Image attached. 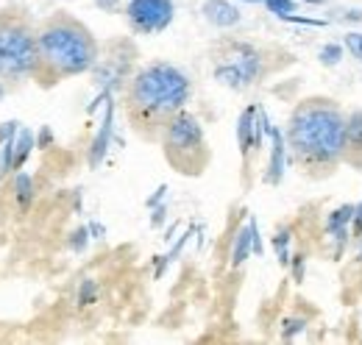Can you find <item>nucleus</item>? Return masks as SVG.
Instances as JSON below:
<instances>
[{
    "instance_id": "f257e3e1",
    "label": "nucleus",
    "mask_w": 362,
    "mask_h": 345,
    "mask_svg": "<svg viewBox=\"0 0 362 345\" xmlns=\"http://www.w3.org/2000/svg\"><path fill=\"white\" fill-rule=\"evenodd\" d=\"M346 117L349 112L326 95L301 98L284 129L287 156L310 181H323L346 165Z\"/></svg>"
},
{
    "instance_id": "f03ea898",
    "label": "nucleus",
    "mask_w": 362,
    "mask_h": 345,
    "mask_svg": "<svg viewBox=\"0 0 362 345\" xmlns=\"http://www.w3.org/2000/svg\"><path fill=\"white\" fill-rule=\"evenodd\" d=\"M192 98V81L179 64L153 59L139 64L123 86V112L139 139H162L170 120L187 109Z\"/></svg>"
},
{
    "instance_id": "7ed1b4c3",
    "label": "nucleus",
    "mask_w": 362,
    "mask_h": 345,
    "mask_svg": "<svg viewBox=\"0 0 362 345\" xmlns=\"http://www.w3.org/2000/svg\"><path fill=\"white\" fill-rule=\"evenodd\" d=\"M37 47H40V62L34 81L45 89L90 73L100 59V45L90 31V25L70 11H53L40 23Z\"/></svg>"
},
{
    "instance_id": "20e7f679",
    "label": "nucleus",
    "mask_w": 362,
    "mask_h": 345,
    "mask_svg": "<svg viewBox=\"0 0 362 345\" xmlns=\"http://www.w3.org/2000/svg\"><path fill=\"white\" fill-rule=\"evenodd\" d=\"M37 23L25 6L0 8V84L20 86L34 81L40 47H37Z\"/></svg>"
},
{
    "instance_id": "39448f33",
    "label": "nucleus",
    "mask_w": 362,
    "mask_h": 345,
    "mask_svg": "<svg viewBox=\"0 0 362 345\" xmlns=\"http://www.w3.org/2000/svg\"><path fill=\"white\" fill-rule=\"evenodd\" d=\"M273 73V59L265 47L245 40H221L212 45V76L231 92H245L262 84Z\"/></svg>"
},
{
    "instance_id": "423d86ee",
    "label": "nucleus",
    "mask_w": 362,
    "mask_h": 345,
    "mask_svg": "<svg viewBox=\"0 0 362 345\" xmlns=\"http://www.w3.org/2000/svg\"><path fill=\"white\" fill-rule=\"evenodd\" d=\"M159 148H162V156L170 165V170L187 175V178L204 175L212 162V148L206 142V131L189 109L179 112L170 120V126L165 129L162 139H159Z\"/></svg>"
},
{
    "instance_id": "0eeeda50",
    "label": "nucleus",
    "mask_w": 362,
    "mask_h": 345,
    "mask_svg": "<svg viewBox=\"0 0 362 345\" xmlns=\"http://www.w3.org/2000/svg\"><path fill=\"white\" fill-rule=\"evenodd\" d=\"M123 14L136 37H153L173 23L176 6L173 0H129L123 6Z\"/></svg>"
},
{
    "instance_id": "6e6552de",
    "label": "nucleus",
    "mask_w": 362,
    "mask_h": 345,
    "mask_svg": "<svg viewBox=\"0 0 362 345\" xmlns=\"http://www.w3.org/2000/svg\"><path fill=\"white\" fill-rule=\"evenodd\" d=\"M346 165L362 172V109L349 112L346 117Z\"/></svg>"
},
{
    "instance_id": "1a4fd4ad",
    "label": "nucleus",
    "mask_w": 362,
    "mask_h": 345,
    "mask_svg": "<svg viewBox=\"0 0 362 345\" xmlns=\"http://www.w3.org/2000/svg\"><path fill=\"white\" fill-rule=\"evenodd\" d=\"M201 14L215 28H234L240 23V8L231 6L228 0H206L201 6Z\"/></svg>"
},
{
    "instance_id": "9d476101",
    "label": "nucleus",
    "mask_w": 362,
    "mask_h": 345,
    "mask_svg": "<svg viewBox=\"0 0 362 345\" xmlns=\"http://www.w3.org/2000/svg\"><path fill=\"white\" fill-rule=\"evenodd\" d=\"M354 223V206H337L329 220H326V231L343 245L346 242V237H349V226Z\"/></svg>"
},
{
    "instance_id": "9b49d317",
    "label": "nucleus",
    "mask_w": 362,
    "mask_h": 345,
    "mask_svg": "<svg viewBox=\"0 0 362 345\" xmlns=\"http://www.w3.org/2000/svg\"><path fill=\"white\" fill-rule=\"evenodd\" d=\"M254 240H257V226H254V223H248V226L237 234V240H234V251H231V264H234V267H240V264L245 262V257L251 254Z\"/></svg>"
},
{
    "instance_id": "f8f14e48",
    "label": "nucleus",
    "mask_w": 362,
    "mask_h": 345,
    "mask_svg": "<svg viewBox=\"0 0 362 345\" xmlns=\"http://www.w3.org/2000/svg\"><path fill=\"white\" fill-rule=\"evenodd\" d=\"M284 153H287V142H284L281 131H273V162H271V175H268V181H271V184H279V178H281V162H284Z\"/></svg>"
},
{
    "instance_id": "ddd939ff",
    "label": "nucleus",
    "mask_w": 362,
    "mask_h": 345,
    "mask_svg": "<svg viewBox=\"0 0 362 345\" xmlns=\"http://www.w3.org/2000/svg\"><path fill=\"white\" fill-rule=\"evenodd\" d=\"M343 50H346V45H323L320 47V64H326V67H337L340 62H343Z\"/></svg>"
},
{
    "instance_id": "4468645a",
    "label": "nucleus",
    "mask_w": 362,
    "mask_h": 345,
    "mask_svg": "<svg viewBox=\"0 0 362 345\" xmlns=\"http://www.w3.org/2000/svg\"><path fill=\"white\" fill-rule=\"evenodd\" d=\"M343 45H346V50L362 64V31H349L346 40H343Z\"/></svg>"
},
{
    "instance_id": "2eb2a0df",
    "label": "nucleus",
    "mask_w": 362,
    "mask_h": 345,
    "mask_svg": "<svg viewBox=\"0 0 362 345\" xmlns=\"http://www.w3.org/2000/svg\"><path fill=\"white\" fill-rule=\"evenodd\" d=\"M265 6L279 17H287V14L296 11V0H265Z\"/></svg>"
},
{
    "instance_id": "dca6fc26",
    "label": "nucleus",
    "mask_w": 362,
    "mask_h": 345,
    "mask_svg": "<svg viewBox=\"0 0 362 345\" xmlns=\"http://www.w3.org/2000/svg\"><path fill=\"white\" fill-rule=\"evenodd\" d=\"M287 242H290V234L284 231V234H279L276 237V254H279V262H290V257H287Z\"/></svg>"
},
{
    "instance_id": "f3484780",
    "label": "nucleus",
    "mask_w": 362,
    "mask_h": 345,
    "mask_svg": "<svg viewBox=\"0 0 362 345\" xmlns=\"http://www.w3.org/2000/svg\"><path fill=\"white\" fill-rule=\"evenodd\" d=\"M296 270H293V273H296V281H301V279H304V254H296Z\"/></svg>"
},
{
    "instance_id": "a211bd4d",
    "label": "nucleus",
    "mask_w": 362,
    "mask_h": 345,
    "mask_svg": "<svg viewBox=\"0 0 362 345\" xmlns=\"http://www.w3.org/2000/svg\"><path fill=\"white\" fill-rule=\"evenodd\" d=\"M354 234L362 237V204L360 206H354Z\"/></svg>"
},
{
    "instance_id": "6ab92c4d",
    "label": "nucleus",
    "mask_w": 362,
    "mask_h": 345,
    "mask_svg": "<svg viewBox=\"0 0 362 345\" xmlns=\"http://www.w3.org/2000/svg\"><path fill=\"white\" fill-rule=\"evenodd\" d=\"M245 3H265V0H245Z\"/></svg>"
},
{
    "instance_id": "aec40b11",
    "label": "nucleus",
    "mask_w": 362,
    "mask_h": 345,
    "mask_svg": "<svg viewBox=\"0 0 362 345\" xmlns=\"http://www.w3.org/2000/svg\"><path fill=\"white\" fill-rule=\"evenodd\" d=\"M360 242H362V237H360ZM360 259H362V251H360Z\"/></svg>"
}]
</instances>
